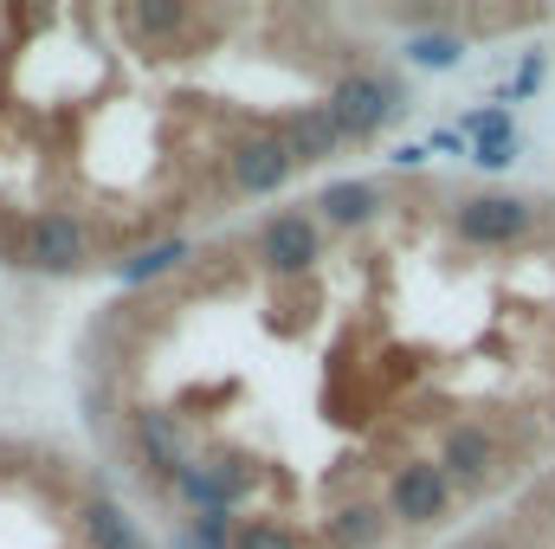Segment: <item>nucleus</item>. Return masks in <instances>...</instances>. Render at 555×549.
Wrapping results in <instances>:
<instances>
[{
    "label": "nucleus",
    "instance_id": "obj_15",
    "mask_svg": "<svg viewBox=\"0 0 555 549\" xmlns=\"http://www.w3.org/2000/svg\"><path fill=\"white\" fill-rule=\"evenodd\" d=\"M124 20L137 26L142 39H175V33H188V26H194V13H188L181 0H137Z\"/></svg>",
    "mask_w": 555,
    "mask_h": 549
},
{
    "label": "nucleus",
    "instance_id": "obj_24",
    "mask_svg": "<svg viewBox=\"0 0 555 549\" xmlns=\"http://www.w3.org/2000/svg\"><path fill=\"white\" fill-rule=\"evenodd\" d=\"M465 549H511V544H498V537H478V544H465Z\"/></svg>",
    "mask_w": 555,
    "mask_h": 549
},
{
    "label": "nucleus",
    "instance_id": "obj_23",
    "mask_svg": "<svg viewBox=\"0 0 555 549\" xmlns=\"http://www.w3.org/2000/svg\"><path fill=\"white\" fill-rule=\"evenodd\" d=\"M426 149H439V155H465V137H459V130H433Z\"/></svg>",
    "mask_w": 555,
    "mask_h": 549
},
{
    "label": "nucleus",
    "instance_id": "obj_12",
    "mask_svg": "<svg viewBox=\"0 0 555 549\" xmlns=\"http://www.w3.org/2000/svg\"><path fill=\"white\" fill-rule=\"evenodd\" d=\"M85 537L98 549H149V537L137 531V518L124 505H111V498H91L85 505Z\"/></svg>",
    "mask_w": 555,
    "mask_h": 549
},
{
    "label": "nucleus",
    "instance_id": "obj_4",
    "mask_svg": "<svg viewBox=\"0 0 555 549\" xmlns=\"http://www.w3.org/2000/svg\"><path fill=\"white\" fill-rule=\"evenodd\" d=\"M91 259V227L78 220V214H65V207H46L33 227H26V266L46 278H65L78 272Z\"/></svg>",
    "mask_w": 555,
    "mask_h": 549
},
{
    "label": "nucleus",
    "instance_id": "obj_11",
    "mask_svg": "<svg viewBox=\"0 0 555 549\" xmlns=\"http://www.w3.org/2000/svg\"><path fill=\"white\" fill-rule=\"evenodd\" d=\"M317 214H323L330 227H369V220L382 214V188H375V181H330V188L317 194Z\"/></svg>",
    "mask_w": 555,
    "mask_h": 549
},
{
    "label": "nucleus",
    "instance_id": "obj_8",
    "mask_svg": "<svg viewBox=\"0 0 555 549\" xmlns=\"http://www.w3.org/2000/svg\"><path fill=\"white\" fill-rule=\"evenodd\" d=\"M227 168H233V188L240 194H278L297 175V155L284 149V137H246V142H233Z\"/></svg>",
    "mask_w": 555,
    "mask_h": 549
},
{
    "label": "nucleus",
    "instance_id": "obj_5",
    "mask_svg": "<svg viewBox=\"0 0 555 549\" xmlns=\"http://www.w3.org/2000/svg\"><path fill=\"white\" fill-rule=\"evenodd\" d=\"M498 465H504V452H498V433H491L485 420H452V426L439 433V472H446L452 485L485 491V485L498 478Z\"/></svg>",
    "mask_w": 555,
    "mask_h": 549
},
{
    "label": "nucleus",
    "instance_id": "obj_9",
    "mask_svg": "<svg viewBox=\"0 0 555 549\" xmlns=\"http://www.w3.org/2000/svg\"><path fill=\"white\" fill-rule=\"evenodd\" d=\"M137 446L149 452V465L162 472V478H181L194 459H188V439H181V426H175V413L162 408H142L137 413Z\"/></svg>",
    "mask_w": 555,
    "mask_h": 549
},
{
    "label": "nucleus",
    "instance_id": "obj_22",
    "mask_svg": "<svg viewBox=\"0 0 555 549\" xmlns=\"http://www.w3.org/2000/svg\"><path fill=\"white\" fill-rule=\"evenodd\" d=\"M426 155H433L426 142H401V149H395L388 162H395V168H426Z\"/></svg>",
    "mask_w": 555,
    "mask_h": 549
},
{
    "label": "nucleus",
    "instance_id": "obj_7",
    "mask_svg": "<svg viewBox=\"0 0 555 549\" xmlns=\"http://www.w3.org/2000/svg\"><path fill=\"white\" fill-rule=\"evenodd\" d=\"M175 491H181L194 511H233V505L253 491V465H246L240 452H220V459H194V465L175 478Z\"/></svg>",
    "mask_w": 555,
    "mask_h": 549
},
{
    "label": "nucleus",
    "instance_id": "obj_19",
    "mask_svg": "<svg viewBox=\"0 0 555 549\" xmlns=\"http://www.w3.org/2000/svg\"><path fill=\"white\" fill-rule=\"evenodd\" d=\"M188 549H233V518L227 511H201L188 524Z\"/></svg>",
    "mask_w": 555,
    "mask_h": 549
},
{
    "label": "nucleus",
    "instance_id": "obj_17",
    "mask_svg": "<svg viewBox=\"0 0 555 549\" xmlns=\"http://www.w3.org/2000/svg\"><path fill=\"white\" fill-rule=\"evenodd\" d=\"M233 549H304V537L272 518H246V524H233Z\"/></svg>",
    "mask_w": 555,
    "mask_h": 549
},
{
    "label": "nucleus",
    "instance_id": "obj_13",
    "mask_svg": "<svg viewBox=\"0 0 555 549\" xmlns=\"http://www.w3.org/2000/svg\"><path fill=\"white\" fill-rule=\"evenodd\" d=\"M382 531H388V518H382L375 505H362V498L343 505V511L330 518V544L336 549H375L382 544Z\"/></svg>",
    "mask_w": 555,
    "mask_h": 549
},
{
    "label": "nucleus",
    "instance_id": "obj_2",
    "mask_svg": "<svg viewBox=\"0 0 555 549\" xmlns=\"http://www.w3.org/2000/svg\"><path fill=\"white\" fill-rule=\"evenodd\" d=\"M452 227H459L465 246H517L537 227V201H524V194H472V201H459Z\"/></svg>",
    "mask_w": 555,
    "mask_h": 549
},
{
    "label": "nucleus",
    "instance_id": "obj_6",
    "mask_svg": "<svg viewBox=\"0 0 555 549\" xmlns=\"http://www.w3.org/2000/svg\"><path fill=\"white\" fill-rule=\"evenodd\" d=\"M259 266L272 278H304L317 259H323V233H317V220L310 214H272L266 227H259Z\"/></svg>",
    "mask_w": 555,
    "mask_h": 549
},
{
    "label": "nucleus",
    "instance_id": "obj_20",
    "mask_svg": "<svg viewBox=\"0 0 555 549\" xmlns=\"http://www.w3.org/2000/svg\"><path fill=\"white\" fill-rule=\"evenodd\" d=\"M517 155H524V142H517V137H491V142H472V162H478V168H491V175H498V168H511Z\"/></svg>",
    "mask_w": 555,
    "mask_h": 549
},
{
    "label": "nucleus",
    "instance_id": "obj_16",
    "mask_svg": "<svg viewBox=\"0 0 555 549\" xmlns=\"http://www.w3.org/2000/svg\"><path fill=\"white\" fill-rule=\"evenodd\" d=\"M459 59H465L459 33H414L408 39V65H420V72H452Z\"/></svg>",
    "mask_w": 555,
    "mask_h": 549
},
{
    "label": "nucleus",
    "instance_id": "obj_18",
    "mask_svg": "<svg viewBox=\"0 0 555 549\" xmlns=\"http://www.w3.org/2000/svg\"><path fill=\"white\" fill-rule=\"evenodd\" d=\"M459 137H472V142H491V137H517V124H511V111L504 104H478L465 124H459Z\"/></svg>",
    "mask_w": 555,
    "mask_h": 549
},
{
    "label": "nucleus",
    "instance_id": "obj_1",
    "mask_svg": "<svg viewBox=\"0 0 555 549\" xmlns=\"http://www.w3.org/2000/svg\"><path fill=\"white\" fill-rule=\"evenodd\" d=\"M323 111L336 117L343 142H375L401 111H408V91H401V78H388V72H375V65H356V72H343V78L330 85Z\"/></svg>",
    "mask_w": 555,
    "mask_h": 549
},
{
    "label": "nucleus",
    "instance_id": "obj_21",
    "mask_svg": "<svg viewBox=\"0 0 555 549\" xmlns=\"http://www.w3.org/2000/svg\"><path fill=\"white\" fill-rule=\"evenodd\" d=\"M530 91H543V52H530V59L517 65V78H511V91H504V104H511V98H530Z\"/></svg>",
    "mask_w": 555,
    "mask_h": 549
},
{
    "label": "nucleus",
    "instance_id": "obj_10",
    "mask_svg": "<svg viewBox=\"0 0 555 549\" xmlns=\"http://www.w3.org/2000/svg\"><path fill=\"white\" fill-rule=\"evenodd\" d=\"M284 149H291L297 162H330V155L343 149V130H336V117H330L323 104H304V111L284 124Z\"/></svg>",
    "mask_w": 555,
    "mask_h": 549
},
{
    "label": "nucleus",
    "instance_id": "obj_14",
    "mask_svg": "<svg viewBox=\"0 0 555 549\" xmlns=\"http://www.w3.org/2000/svg\"><path fill=\"white\" fill-rule=\"evenodd\" d=\"M188 253H194L188 240H155V246L130 253V259L117 266V278H124V284H149V278H168L175 266H181V259H188Z\"/></svg>",
    "mask_w": 555,
    "mask_h": 549
},
{
    "label": "nucleus",
    "instance_id": "obj_3",
    "mask_svg": "<svg viewBox=\"0 0 555 549\" xmlns=\"http://www.w3.org/2000/svg\"><path fill=\"white\" fill-rule=\"evenodd\" d=\"M452 511V478L439 472V459H408V465H395V478H388V518L395 524H439Z\"/></svg>",
    "mask_w": 555,
    "mask_h": 549
}]
</instances>
